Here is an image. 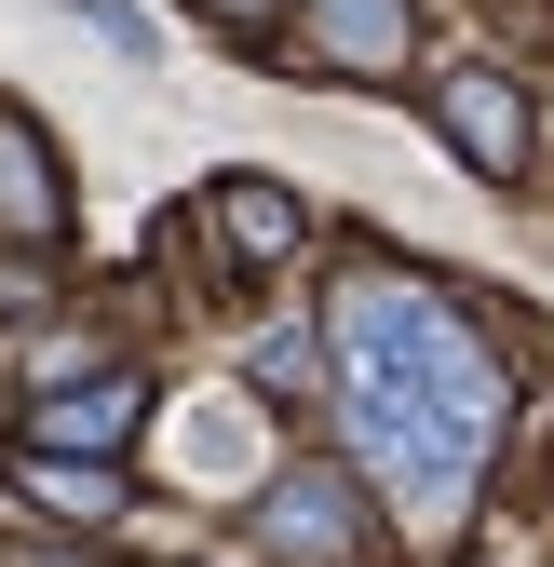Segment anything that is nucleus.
Here are the masks:
<instances>
[{
    "instance_id": "obj_12",
    "label": "nucleus",
    "mask_w": 554,
    "mask_h": 567,
    "mask_svg": "<svg viewBox=\"0 0 554 567\" xmlns=\"http://www.w3.org/2000/svg\"><path fill=\"white\" fill-rule=\"evenodd\" d=\"M0 567H82V554H0Z\"/></svg>"
},
{
    "instance_id": "obj_10",
    "label": "nucleus",
    "mask_w": 554,
    "mask_h": 567,
    "mask_svg": "<svg viewBox=\"0 0 554 567\" xmlns=\"http://www.w3.org/2000/svg\"><path fill=\"white\" fill-rule=\"evenodd\" d=\"M68 14H82V28H95L109 54H135V68H150V54H163V28H150V14H135V0H68Z\"/></svg>"
},
{
    "instance_id": "obj_9",
    "label": "nucleus",
    "mask_w": 554,
    "mask_h": 567,
    "mask_svg": "<svg viewBox=\"0 0 554 567\" xmlns=\"http://www.w3.org/2000/svg\"><path fill=\"white\" fill-rule=\"evenodd\" d=\"M14 486L41 514H68V527H122V501H135L122 460H54V446H14Z\"/></svg>"
},
{
    "instance_id": "obj_8",
    "label": "nucleus",
    "mask_w": 554,
    "mask_h": 567,
    "mask_svg": "<svg viewBox=\"0 0 554 567\" xmlns=\"http://www.w3.org/2000/svg\"><path fill=\"white\" fill-rule=\"evenodd\" d=\"M163 433H176V473H189V486H230V473L257 460V405H244V392H189Z\"/></svg>"
},
{
    "instance_id": "obj_5",
    "label": "nucleus",
    "mask_w": 554,
    "mask_h": 567,
    "mask_svg": "<svg viewBox=\"0 0 554 567\" xmlns=\"http://www.w3.org/2000/svg\"><path fill=\"white\" fill-rule=\"evenodd\" d=\"M0 230H14V244H54L68 230V176H54V150H41L28 109H0Z\"/></svg>"
},
{
    "instance_id": "obj_7",
    "label": "nucleus",
    "mask_w": 554,
    "mask_h": 567,
    "mask_svg": "<svg viewBox=\"0 0 554 567\" xmlns=\"http://www.w3.org/2000/svg\"><path fill=\"white\" fill-rule=\"evenodd\" d=\"M311 28H325V54L352 68V82H406V54H420V14H406V0H311Z\"/></svg>"
},
{
    "instance_id": "obj_2",
    "label": "nucleus",
    "mask_w": 554,
    "mask_h": 567,
    "mask_svg": "<svg viewBox=\"0 0 554 567\" xmlns=\"http://www.w3.org/2000/svg\"><path fill=\"white\" fill-rule=\"evenodd\" d=\"M257 540L298 554V567H352V554H366V501H352L325 460H298L285 486H257Z\"/></svg>"
},
{
    "instance_id": "obj_4",
    "label": "nucleus",
    "mask_w": 554,
    "mask_h": 567,
    "mask_svg": "<svg viewBox=\"0 0 554 567\" xmlns=\"http://www.w3.org/2000/svg\"><path fill=\"white\" fill-rule=\"evenodd\" d=\"M135 419H150V379H54L41 405H28V446H54V460H109L122 433H135Z\"/></svg>"
},
{
    "instance_id": "obj_6",
    "label": "nucleus",
    "mask_w": 554,
    "mask_h": 567,
    "mask_svg": "<svg viewBox=\"0 0 554 567\" xmlns=\"http://www.w3.org/2000/svg\"><path fill=\"white\" fill-rule=\"evenodd\" d=\"M203 217H217V244H230L244 270H285V257L311 244L298 189H270V176H217V203H203Z\"/></svg>"
},
{
    "instance_id": "obj_11",
    "label": "nucleus",
    "mask_w": 554,
    "mask_h": 567,
    "mask_svg": "<svg viewBox=\"0 0 554 567\" xmlns=\"http://www.w3.org/2000/svg\"><path fill=\"white\" fill-rule=\"evenodd\" d=\"M203 14H230V28H270V14H285V0H203Z\"/></svg>"
},
{
    "instance_id": "obj_3",
    "label": "nucleus",
    "mask_w": 554,
    "mask_h": 567,
    "mask_svg": "<svg viewBox=\"0 0 554 567\" xmlns=\"http://www.w3.org/2000/svg\"><path fill=\"white\" fill-rule=\"evenodd\" d=\"M433 122H447V150L473 163V176H527V95L501 82V68H447V82H433Z\"/></svg>"
},
{
    "instance_id": "obj_1",
    "label": "nucleus",
    "mask_w": 554,
    "mask_h": 567,
    "mask_svg": "<svg viewBox=\"0 0 554 567\" xmlns=\"http://www.w3.org/2000/svg\"><path fill=\"white\" fill-rule=\"evenodd\" d=\"M338 338V392H352V446L379 473V501L406 514V540H460L473 486L501 446V365L420 270H352L325 298Z\"/></svg>"
}]
</instances>
